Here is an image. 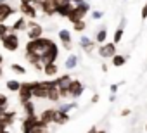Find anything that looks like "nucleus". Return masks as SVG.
Returning a JSON list of instances; mask_svg holds the SVG:
<instances>
[{"label":"nucleus","instance_id":"33","mask_svg":"<svg viewBox=\"0 0 147 133\" xmlns=\"http://www.w3.org/2000/svg\"><path fill=\"white\" fill-rule=\"evenodd\" d=\"M11 69L14 73H18V75H26V68H24V66H21V64H18V62H12L11 64Z\"/></svg>","mask_w":147,"mask_h":133},{"label":"nucleus","instance_id":"48","mask_svg":"<svg viewBox=\"0 0 147 133\" xmlns=\"http://www.w3.org/2000/svg\"><path fill=\"white\" fill-rule=\"evenodd\" d=\"M5 111H7V107H0V116H2V114H4Z\"/></svg>","mask_w":147,"mask_h":133},{"label":"nucleus","instance_id":"37","mask_svg":"<svg viewBox=\"0 0 147 133\" xmlns=\"http://www.w3.org/2000/svg\"><path fill=\"white\" fill-rule=\"evenodd\" d=\"M7 105H9V99H7V95L0 93V107H7Z\"/></svg>","mask_w":147,"mask_h":133},{"label":"nucleus","instance_id":"22","mask_svg":"<svg viewBox=\"0 0 147 133\" xmlns=\"http://www.w3.org/2000/svg\"><path fill=\"white\" fill-rule=\"evenodd\" d=\"M42 73H43L45 76H55V75L59 73V66H57V62L45 64V66H43V69H42Z\"/></svg>","mask_w":147,"mask_h":133},{"label":"nucleus","instance_id":"8","mask_svg":"<svg viewBox=\"0 0 147 133\" xmlns=\"http://www.w3.org/2000/svg\"><path fill=\"white\" fill-rule=\"evenodd\" d=\"M47 85L45 81H31V93H33V99H38V100H45L47 99Z\"/></svg>","mask_w":147,"mask_h":133},{"label":"nucleus","instance_id":"39","mask_svg":"<svg viewBox=\"0 0 147 133\" xmlns=\"http://www.w3.org/2000/svg\"><path fill=\"white\" fill-rule=\"evenodd\" d=\"M102 17H104V12H102V11H94V12H92V19L97 21V19H102Z\"/></svg>","mask_w":147,"mask_h":133},{"label":"nucleus","instance_id":"15","mask_svg":"<svg viewBox=\"0 0 147 133\" xmlns=\"http://www.w3.org/2000/svg\"><path fill=\"white\" fill-rule=\"evenodd\" d=\"M38 123V116L33 114V116H24L23 121H21V133H31L33 128L36 126Z\"/></svg>","mask_w":147,"mask_h":133},{"label":"nucleus","instance_id":"28","mask_svg":"<svg viewBox=\"0 0 147 133\" xmlns=\"http://www.w3.org/2000/svg\"><path fill=\"white\" fill-rule=\"evenodd\" d=\"M106 40H107V30H106V28H100V30L95 33V43L102 45V43H106Z\"/></svg>","mask_w":147,"mask_h":133},{"label":"nucleus","instance_id":"2","mask_svg":"<svg viewBox=\"0 0 147 133\" xmlns=\"http://www.w3.org/2000/svg\"><path fill=\"white\" fill-rule=\"evenodd\" d=\"M90 4L87 2H82V4H73V9H71V12H69V16H67V21L71 23V24H75V23H78V21H83L85 19V16L90 12Z\"/></svg>","mask_w":147,"mask_h":133},{"label":"nucleus","instance_id":"53","mask_svg":"<svg viewBox=\"0 0 147 133\" xmlns=\"http://www.w3.org/2000/svg\"><path fill=\"white\" fill-rule=\"evenodd\" d=\"M145 133H147V123H145Z\"/></svg>","mask_w":147,"mask_h":133},{"label":"nucleus","instance_id":"26","mask_svg":"<svg viewBox=\"0 0 147 133\" xmlns=\"http://www.w3.org/2000/svg\"><path fill=\"white\" fill-rule=\"evenodd\" d=\"M126 59H128V57H125V55H121V54H116L114 57H111V64L114 66V68H121V66L126 64Z\"/></svg>","mask_w":147,"mask_h":133},{"label":"nucleus","instance_id":"46","mask_svg":"<svg viewBox=\"0 0 147 133\" xmlns=\"http://www.w3.org/2000/svg\"><path fill=\"white\" fill-rule=\"evenodd\" d=\"M114 100H116V95H114V93H111V95H109V102H111V104H113V102H114Z\"/></svg>","mask_w":147,"mask_h":133},{"label":"nucleus","instance_id":"17","mask_svg":"<svg viewBox=\"0 0 147 133\" xmlns=\"http://www.w3.org/2000/svg\"><path fill=\"white\" fill-rule=\"evenodd\" d=\"M12 14H16V7H12L11 4H0V23H5Z\"/></svg>","mask_w":147,"mask_h":133},{"label":"nucleus","instance_id":"14","mask_svg":"<svg viewBox=\"0 0 147 133\" xmlns=\"http://www.w3.org/2000/svg\"><path fill=\"white\" fill-rule=\"evenodd\" d=\"M57 36H59V40H61V43H62V48L67 50V52H71V48H73V36H71V31H69V30H59V31H57Z\"/></svg>","mask_w":147,"mask_h":133},{"label":"nucleus","instance_id":"6","mask_svg":"<svg viewBox=\"0 0 147 133\" xmlns=\"http://www.w3.org/2000/svg\"><path fill=\"white\" fill-rule=\"evenodd\" d=\"M16 118H18L16 111H5L2 116H0V131H7L11 126H14Z\"/></svg>","mask_w":147,"mask_h":133},{"label":"nucleus","instance_id":"52","mask_svg":"<svg viewBox=\"0 0 147 133\" xmlns=\"http://www.w3.org/2000/svg\"><path fill=\"white\" fill-rule=\"evenodd\" d=\"M7 2V0H0V4H5Z\"/></svg>","mask_w":147,"mask_h":133},{"label":"nucleus","instance_id":"40","mask_svg":"<svg viewBox=\"0 0 147 133\" xmlns=\"http://www.w3.org/2000/svg\"><path fill=\"white\" fill-rule=\"evenodd\" d=\"M119 85H123V81H121V83H114V85H111V93H114V95H116V92H118Z\"/></svg>","mask_w":147,"mask_h":133},{"label":"nucleus","instance_id":"38","mask_svg":"<svg viewBox=\"0 0 147 133\" xmlns=\"http://www.w3.org/2000/svg\"><path fill=\"white\" fill-rule=\"evenodd\" d=\"M140 19H142V21L147 19V0H145V4H144V7H142V11H140Z\"/></svg>","mask_w":147,"mask_h":133},{"label":"nucleus","instance_id":"13","mask_svg":"<svg viewBox=\"0 0 147 133\" xmlns=\"http://www.w3.org/2000/svg\"><path fill=\"white\" fill-rule=\"evenodd\" d=\"M35 7H38V9L42 11V14L47 16V17L55 16V7H54V4H52V0H36Z\"/></svg>","mask_w":147,"mask_h":133},{"label":"nucleus","instance_id":"35","mask_svg":"<svg viewBox=\"0 0 147 133\" xmlns=\"http://www.w3.org/2000/svg\"><path fill=\"white\" fill-rule=\"evenodd\" d=\"M11 33V26H7L5 23H0V40H2L5 35Z\"/></svg>","mask_w":147,"mask_h":133},{"label":"nucleus","instance_id":"45","mask_svg":"<svg viewBox=\"0 0 147 133\" xmlns=\"http://www.w3.org/2000/svg\"><path fill=\"white\" fill-rule=\"evenodd\" d=\"M100 69H102L104 73H107V69H109V66H107V64H102V66H100Z\"/></svg>","mask_w":147,"mask_h":133},{"label":"nucleus","instance_id":"55","mask_svg":"<svg viewBox=\"0 0 147 133\" xmlns=\"http://www.w3.org/2000/svg\"><path fill=\"white\" fill-rule=\"evenodd\" d=\"M125 2H126V0H125Z\"/></svg>","mask_w":147,"mask_h":133},{"label":"nucleus","instance_id":"1","mask_svg":"<svg viewBox=\"0 0 147 133\" xmlns=\"http://www.w3.org/2000/svg\"><path fill=\"white\" fill-rule=\"evenodd\" d=\"M54 43V40L52 38H49V36H40V38H36V40H28V43H26V52H33V54H36V55H40L42 57V54L50 47Z\"/></svg>","mask_w":147,"mask_h":133},{"label":"nucleus","instance_id":"42","mask_svg":"<svg viewBox=\"0 0 147 133\" xmlns=\"http://www.w3.org/2000/svg\"><path fill=\"white\" fill-rule=\"evenodd\" d=\"M130 114H131V111H130V109H123V111L119 112V116H121V118H126V116H130Z\"/></svg>","mask_w":147,"mask_h":133},{"label":"nucleus","instance_id":"32","mask_svg":"<svg viewBox=\"0 0 147 133\" xmlns=\"http://www.w3.org/2000/svg\"><path fill=\"white\" fill-rule=\"evenodd\" d=\"M21 105H23L24 116H33V114H36V112H35V104H33V100H30V102H24V104H21Z\"/></svg>","mask_w":147,"mask_h":133},{"label":"nucleus","instance_id":"4","mask_svg":"<svg viewBox=\"0 0 147 133\" xmlns=\"http://www.w3.org/2000/svg\"><path fill=\"white\" fill-rule=\"evenodd\" d=\"M2 47L5 48V50H9V52H16L18 48H19V45H21V42H19V35H16V33H9V35H5L2 40Z\"/></svg>","mask_w":147,"mask_h":133},{"label":"nucleus","instance_id":"27","mask_svg":"<svg viewBox=\"0 0 147 133\" xmlns=\"http://www.w3.org/2000/svg\"><path fill=\"white\" fill-rule=\"evenodd\" d=\"M71 9H73V4H67V5H64V7H59V9H55V14H57L59 17H64V19H67V16H69Z\"/></svg>","mask_w":147,"mask_h":133},{"label":"nucleus","instance_id":"10","mask_svg":"<svg viewBox=\"0 0 147 133\" xmlns=\"http://www.w3.org/2000/svg\"><path fill=\"white\" fill-rule=\"evenodd\" d=\"M97 54H99V57H102V59H111V57L116 55V45H114L113 42H106V43L99 45Z\"/></svg>","mask_w":147,"mask_h":133},{"label":"nucleus","instance_id":"29","mask_svg":"<svg viewBox=\"0 0 147 133\" xmlns=\"http://www.w3.org/2000/svg\"><path fill=\"white\" fill-rule=\"evenodd\" d=\"M19 87H21V81H18V80H9L5 83V88L9 92H12V93H18L19 92Z\"/></svg>","mask_w":147,"mask_h":133},{"label":"nucleus","instance_id":"31","mask_svg":"<svg viewBox=\"0 0 147 133\" xmlns=\"http://www.w3.org/2000/svg\"><path fill=\"white\" fill-rule=\"evenodd\" d=\"M24 57H26V60H28L31 66L42 64V62H40V55H36V54H33V52H24Z\"/></svg>","mask_w":147,"mask_h":133},{"label":"nucleus","instance_id":"16","mask_svg":"<svg viewBox=\"0 0 147 133\" xmlns=\"http://www.w3.org/2000/svg\"><path fill=\"white\" fill-rule=\"evenodd\" d=\"M18 11H19V12L23 14V17H26V19H35L36 14H38L36 7H35V5H30V4H19Z\"/></svg>","mask_w":147,"mask_h":133},{"label":"nucleus","instance_id":"44","mask_svg":"<svg viewBox=\"0 0 147 133\" xmlns=\"http://www.w3.org/2000/svg\"><path fill=\"white\" fill-rule=\"evenodd\" d=\"M87 133H97V126H90V130Z\"/></svg>","mask_w":147,"mask_h":133},{"label":"nucleus","instance_id":"30","mask_svg":"<svg viewBox=\"0 0 147 133\" xmlns=\"http://www.w3.org/2000/svg\"><path fill=\"white\" fill-rule=\"evenodd\" d=\"M31 133H50V128H49V124L42 123V121H40V118H38V123H36V126L33 128V131H31Z\"/></svg>","mask_w":147,"mask_h":133},{"label":"nucleus","instance_id":"9","mask_svg":"<svg viewBox=\"0 0 147 133\" xmlns=\"http://www.w3.org/2000/svg\"><path fill=\"white\" fill-rule=\"evenodd\" d=\"M69 99H73V100H78L82 95H83V92H85V85L80 81V80H73L71 81V85H69Z\"/></svg>","mask_w":147,"mask_h":133},{"label":"nucleus","instance_id":"23","mask_svg":"<svg viewBox=\"0 0 147 133\" xmlns=\"http://www.w3.org/2000/svg\"><path fill=\"white\" fill-rule=\"evenodd\" d=\"M69 119H71V116H69V114H66V112H59V111L55 109V116H54V124L61 126V124H66V123H69Z\"/></svg>","mask_w":147,"mask_h":133},{"label":"nucleus","instance_id":"49","mask_svg":"<svg viewBox=\"0 0 147 133\" xmlns=\"http://www.w3.org/2000/svg\"><path fill=\"white\" fill-rule=\"evenodd\" d=\"M4 76V66H0V78Z\"/></svg>","mask_w":147,"mask_h":133},{"label":"nucleus","instance_id":"41","mask_svg":"<svg viewBox=\"0 0 147 133\" xmlns=\"http://www.w3.org/2000/svg\"><path fill=\"white\" fill-rule=\"evenodd\" d=\"M99 99H100V95H99V93H94V95H92V99H90V102H92V104H97V102H99Z\"/></svg>","mask_w":147,"mask_h":133},{"label":"nucleus","instance_id":"19","mask_svg":"<svg viewBox=\"0 0 147 133\" xmlns=\"http://www.w3.org/2000/svg\"><path fill=\"white\" fill-rule=\"evenodd\" d=\"M80 47L83 48V52L92 54V52H94V48H95V42H94V40H90L87 35H82V36H80Z\"/></svg>","mask_w":147,"mask_h":133},{"label":"nucleus","instance_id":"34","mask_svg":"<svg viewBox=\"0 0 147 133\" xmlns=\"http://www.w3.org/2000/svg\"><path fill=\"white\" fill-rule=\"evenodd\" d=\"M85 30H87V23L85 21H78V23L73 24V31H76V33H82Z\"/></svg>","mask_w":147,"mask_h":133},{"label":"nucleus","instance_id":"51","mask_svg":"<svg viewBox=\"0 0 147 133\" xmlns=\"http://www.w3.org/2000/svg\"><path fill=\"white\" fill-rule=\"evenodd\" d=\"M97 133H107L106 130H97Z\"/></svg>","mask_w":147,"mask_h":133},{"label":"nucleus","instance_id":"36","mask_svg":"<svg viewBox=\"0 0 147 133\" xmlns=\"http://www.w3.org/2000/svg\"><path fill=\"white\" fill-rule=\"evenodd\" d=\"M52 4H54L55 9H59V7H64V5L71 4V0H52Z\"/></svg>","mask_w":147,"mask_h":133},{"label":"nucleus","instance_id":"47","mask_svg":"<svg viewBox=\"0 0 147 133\" xmlns=\"http://www.w3.org/2000/svg\"><path fill=\"white\" fill-rule=\"evenodd\" d=\"M82 2H85V0H71V4H82Z\"/></svg>","mask_w":147,"mask_h":133},{"label":"nucleus","instance_id":"5","mask_svg":"<svg viewBox=\"0 0 147 133\" xmlns=\"http://www.w3.org/2000/svg\"><path fill=\"white\" fill-rule=\"evenodd\" d=\"M57 57H59V47H57V43L54 42L43 54H42V57H40V62H42V66H45V64H50V62H55L57 60Z\"/></svg>","mask_w":147,"mask_h":133},{"label":"nucleus","instance_id":"43","mask_svg":"<svg viewBox=\"0 0 147 133\" xmlns=\"http://www.w3.org/2000/svg\"><path fill=\"white\" fill-rule=\"evenodd\" d=\"M21 4H30V5H35L36 4V0H19Z\"/></svg>","mask_w":147,"mask_h":133},{"label":"nucleus","instance_id":"24","mask_svg":"<svg viewBox=\"0 0 147 133\" xmlns=\"http://www.w3.org/2000/svg\"><path fill=\"white\" fill-rule=\"evenodd\" d=\"M78 107V102L76 100H73V102H67V104H59L55 109L59 111V112H66V114H69L71 111H75Z\"/></svg>","mask_w":147,"mask_h":133},{"label":"nucleus","instance_id":"54","mask_svg":"<svg viewBox=\"0 0 147 133\" xmlns=\"http://www.w3.org/2000/svg\"><path fill=\"white\" fill-rule=\"evenodd\" d=\"M0 133H9V131H0Z\"/></svg>","mask_w":147,"mask_h":133},{"label":"nucleus","instance_id":"25","mask_svg":"<svg viewBox=\"0 0 147 133\" xmlns=\"http://www.w3.org/2000/svg\"><path fill=\"white\" fill-rule=\"evenodd\" d=\"M64 66H66V69H75L76 66H78V55H76V54L67 55V59H66Z\"/></svg>","mask_w":147,"mask_h":133},{"label":"nucleus","instance_id":"11","mask_svg":"<svg viewBox=\"0 0 147 133\" xmlns=\"http://www.w3.org/2000/svg\"><path fill=\"white\" fill-rule=\"evenodd\" d=\"M45 81V85H47V100H50V102H55V104H59V100H61V95H59V88H57V85H55V81L54 80H43Z\"/></svg>","mask_w":147,"mask_h":133},{"label":"nucleus","instance_id":"7","mask_svg":"<svg viewBox=\"0 0 147 133\" xmlns=\"http://www.w3.org/2000/svg\"><path fill=\"white\" fill-rule=\"evenodd\" d=\"M26 36H28V40H36V38L43 36V26H42L40 23L28 21V26H26Z\"/></svg>","mask_w":147,"mask_h":133},{"label":"nucleus","instance_id":"20","mask_svg":"<svg viewBox=\"0 0 147 133\" xmlns=\"http://www.w3.org/2000/svg\"><path fill=\"white\" fill-rule=\"evenodd\" d=\"M125 24H126V19L123 17V19L119 21V26L116 28V31H114V35H113V43H114V45H118V43L123 40V35H125Z\"/></svg>","mask_w":147,"mask_h":133},{"label":"nucleus","instance_id":"3","mask_svg":"<svg viewBox=\"0 0 147 133\" xmlns=\"http://www.w3.org/2000/svg\"><path fill=\"white\" fill-rule=\"evenodd\" d=\"M54 81H55V85H57V88H59V95H61V99H69V85H71V81H73V78H71V75H61V76H57V78H54Z\"/></svg>","mask_w":147,"mask_h":133},{"label":"nucleus","instance_id":"18","mask_svg":"<svg viewBox=\"0 0 147 133\" xmlns=\"http://www.w3.org/2000/svg\"><path fill=\"white\" fill-rule=\"evenodd\" d=\"M54 116H55V107H49V109H43L42 112H40V121L42 123H45V124H52L54 123Z\"/></svg>","mask_w":147,"mask_h":133},{"label":"nucleus","instance_id":"12","mask_svg":"<svg viewBox=\"0 0 147 133\" xmlns=\"http://www.w3.org/2000/svg\"><path fill=\"white\" fill-rule=\"evenodd\" d=\"M18 97H19V102L24 104V102H30L33 99V93H31V81H23L21 87H19V92H18Z\"/></svg>","mask_w":147,"mask_h":133},{"label":"nucleus","instance_id":"21","mask_svg":"<svg viewBox=\"0 0 147 133\" xmlns=\"http://www.w3.org/2000/svg\"><path fill=\"white\" fill-rule=\"evenodd\" d=\"M26 26H28V19L26 17H19V19H16V23L11 26V31L12 33H19V31H26Z\"/></svg>","mask_w":147,"mask_h":133},{"label":"nucleus","instance_id":"50","mask_svg":"<svg viewBox=\"0 0 147 133\" xmlns=\"http://www.w3.org/2000/svg\"><path fill=\"white\" fill-rule=\"evenodd\" d=\"M2 64H4V55L0 54V66H2Z\"/></svg>","mask_w":147,"mask_h":133}]
</instances>
